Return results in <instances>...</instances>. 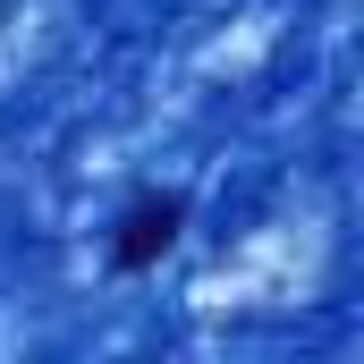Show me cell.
Masks as SVG:
<instances>
[{
	"label": "cell",
	"mask_w": 364,
	"mask_h": 364,
	"mask_svg": "<svg viewBox=\"0 0 364 364\" xmlns=\"http://www.w3.org/2000/svg\"><path fill=\"white\" fill-rule=\"evenodd\" d=\"M186 229V195H136L127 212H119V229H110V272H153L170 246H178Z\"/></svg>",
	"instance_id": "6da1fadb"
}]
</instances>
